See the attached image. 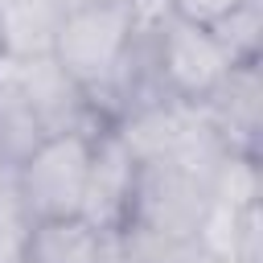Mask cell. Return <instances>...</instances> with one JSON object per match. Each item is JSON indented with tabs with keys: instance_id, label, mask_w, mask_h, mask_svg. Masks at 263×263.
<instances>
[{
	"instance_id": "6da1fadb",
	"label": "cell",
	"mask_w": 263,
	"mask_h": 263,
	"mask_svg": "<svg viewBox=\"0 0 263 263\" xmlns=\"http://www.w3.org/2000/svg\"><path fill=\"white\" fill-rule=\"evenodd\" d=\"M132 41V12L127 0H99L66 8L58 37H53V62L82 86L86 103L103 123H115V74L123 66Z\"/></svg>"
},
{
	"instance_id": "7a4b0ae2",
	"label": "cell",
	"mask_w": 263,
	"mask_h": 263,
	"mask_svg": "<svg viewBox=\"0 0 263 263\" xmlns=\"http://www.w3.org/2000/svg\"><path fill=\"white\" fill-rule=\"evenodd\" d=\"M90 140L95 136L86 132H58V136H45L25 156V164L12 173V185H16V201L29 214V222L66 218L82 210Z\"/></svg>"
},
{
	"instance_id": "3957f363",
	"label": "cell",
	"mask_w": 263,
	"mask_h": 263,
	"mask_svg": "<svg viewBox=\"0 0 263 263\" xmlns=\"http://www.w3.org/2000/svg\"><path fill=\"white\" fill-rule=\"evenodd\" d=\"M230 66L234 62L218 45L210 25H197L181 12H173V21L156 37V78H160L164 99L201 107L214 95V86L226 78Z\"/></svg>"
},
{
	"instance_id": "277c9868",
	"label": "cell",
	"mask_w": 263,
	"mask_h": 263,
	"mask_svg": "<svg viewBox=\"0 0 263 263\" xmlns=\"http://www.w3.org/2000/svg\"><path fill=\"white\" fill-rule=\"evenodd\" d=\"M140 160L115 132V123L99 127L90 140V164H86V189H82V218L99 226L103 234H119L127 222V205L136 193Z\"/></svg>"
},
{
	"instance_id": "5b68a950",
	"label": "cell",
	"mask_w": 263,
	"mask_h": 263,
	"mask_svg": "<svg viewBox=\"0 0 263 263\" xmlns=\"http://www.w3.org/2000/svg\"><path fill=\"white\" fill-rule=\"evenodd\" d=\"M12 82L21 86V95L29 99V107L37 111L45 136H58V132H86L95 136L99 127H107L95 107L86 103L82 86L53 62V53L45 58H25V62H4Z\"/></svg>"
},
{
	"instance_id": "8992f818",
	"label": "cell",
	"mask_w": 263,
	"mask_h": 263,
	"mask_svg": "<svg viewBox=\"0 0 263 263\" xmlns=\"http://www.w3.org/2000/svg\"><path fill=\"white\" fill-rule=\"evenodd\" d=\"M62 16H66L62 0H0L4 62H25V58L53 53V37H58Z\"/></svg>"
},
{
	"instance_id": "52a82bcc",
	"label": "cell",
	"mask_w": 263,
	"mask_h": 263,
	"mask_svg": "<svg viewBox=\"0 0 263 263\" xmlns=\"http://www.w3.org/2000/svg\"><path fill=\"white\" fill-rule=\"evenodd\" d=\"M111 234L90 226L82 214L41 218L29 230V263H103Z\"/></svg>"
},
{
	"instance_id": "ba28073f",
	"label": "cell",
	"mask_w": 263,
	"mask_h": 263,
	"mask_svg": "<svg viewBox=\"0 0 263 263\" xmlns=\"http://www.w3.org/2000/svg\"><path fill=\"white\" fill-rule=\"evenodd\" d=\"M41 140H45V127H41L37 111L29 107V99L12 82L8 66L0 62V168L4 173H16L25 164V156Z\"/></svg>"
},
{
	"instance_id": "9c48e42d",
	"label": "cell",
	"mask_w": 263,
	"mask_h": 263,
	"mask_svg": "<svg viewBox=\"0 0 263 263\" xmlns=\"http://www.w3.org/2000/svg\"><path fill=\"white\" fill-rule=\"evenodd\" d=\"M210 33H214L218 45L230 53V62H259V33H263L259 0L234 4L226 16H218V21L210 25Z\"/></svg>"
},
{
	"instance_id": "30bf717a",
	"label": "cell",
	"mask_w": 263,
	"mask_h": 263,
	"mask_svg": "<svg viewBox=\"0 0 263 263\" xmlns=\"http://www.w3.org/2000/svg\"><path fill=\"white\" fill-rule=\"evenodd\" d=\"M29 230H33V222L21 210L16 185H12V193L0 197V263H25V255H29Z\"/></svg>"
},
{
	"instance_id": "8fae6325",
	"label": "cell",
	"mask_w": 263,
	"mask_h": 263,
	"mask_svg": "<svg viewBox=\"0 0 263 263\" xmlns=\"http://www.w3.org/2000/svg\"><path fill=\"white\" fill-rule=\"evenodd\" d=\"M234 4H242V0H173V8H177L181 16H189V21H197V25H214V21L226 16Z\"/></svg>"
},
{
	"instance_id": "7c38bea8",
	"label": "cell",
	"mask_w": 263,
	"mask_h": 263,
	"mask_svg": "<svg viewBox=\"0 0 263 263\" xmlns=\"http://www.w3.org/2000/svg\"><path fill=\"white\" fill-rule=\"evenodd\" d=\"M66 8H78V4H99V0H62Z\"/></svg>"
},
{
	"instance_id": "4fadbf2b",
	"label": "cell",
	"mask_w": 263,
	"mask_h": 263,
	"mask_svg": "<svg viewBox=\"0 0 263 263\" xmlns=\"http://www.w3.org/2000/svg\"><path fill=\"white\" fill-rule=\"evenodd\" d=\"M0 62H4V41H0Z\"/></svg>"
},
{
	"instance_id": "5bb4252c",
	"label": "cell",
	"mask_w": 263,
	"mask_h": 263,
	"mask_svg": "<svg viewBox=\"0 0 263 263\" xmlns=\"http://www.w3.org/2000/svg\"><path fill=\"white\" fill-rule=\"evenodd\" d=\"M0 173H4V168H0Z\"/></svg>"
},
{
	"instance_id": "9a60e30c",
	"label": "cell",
	"mask_w": 263,
	"mask_h": 263,
	"mask_svg": "<svg viewBox=\"0 0 263 263\" xmlns=\"http://www.w3.org/2000/svg\"><path fill=\"white\" fill-rule=\"evenodd\" d=\"M25 263H29V259H25Z\"/></svg>"
}]
</instances>
